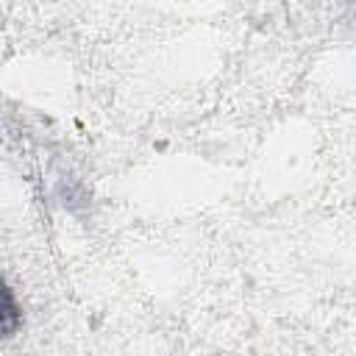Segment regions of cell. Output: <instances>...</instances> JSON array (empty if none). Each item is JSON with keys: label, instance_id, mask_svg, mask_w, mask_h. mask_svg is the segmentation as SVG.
Segmentation results:
<instances>
[{"label": "cell", "instance_id": "1", "mask_svg": "<svg viewBox=\"0 0 356 356\" xmlns=\"http://www.w3.org/2000/svg\"><path fill=\"white\" fill-rule=\"evenodd\" d=\"M22 328V309L17 303L14 289L0 278V342L11 339Z\"/></svg>", "mask_w": 356, "mask_h": 356}]
</instances>
